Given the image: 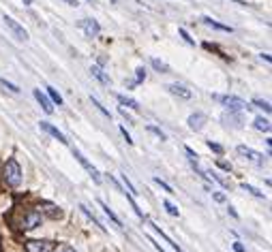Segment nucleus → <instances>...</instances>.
<instances>
[{
	"label": "nucleus",
	"instance_id": "obj_1",
	"mask_svg": "<svg viewBox=\"0 0 272 252\" xmlns=\"http://www.w3.org/2000/svg\"><path fill=\"white\" fill-rule=\"evenodd\" d=\"M2 179L4 184L13 186V188H17V186L21 184V169H19V163L17 161H6L4 167H2Z\"/></svg>",
	"mask_w": 272,
	"mask_h": 252
},
{
	"label": "nucleus",
	"instance_id": "obj_2",
	"mask_svg": "<svg viewBox=\"0 0 272 252\" xmlns=\"http://www.w3.org/2000/svg\"><path fill=\"white\" fill-rule=\"evenodd\" d=\"M214 100H219L221 105H225L230 111H245V109H249V105L242 98H238V96H219V94H214Z\"/></svg>",
	"mask_w": 272,
	"mask_h": 252
},
{
	"label": "nucleus",
	"instance_id": "obj_3",
	"mask_svg": "<svg viewBox=\"0 0 272 252\" xmlns=\"http://www.w3.org/2000/svg\"><path fill=\"white\" fill-rule=\"evenodd\" d=\"M24 248L28 252H54L56 244L49 240H28V242H24Z\"/></svg>",
	"mask_w": 272,
	"mask_h": 252
},
{
	"label": "nucleus",
	"instance_id": "obj_4",
	"mask_svg": "<svg viewBox=\"0 0 272 252\" xmlns=\"http://www.w3.org/2000/svg\"><path fill=\"white\" fill-rule=\"evenodd\" d=\"M77 28H80L88 39H95V37H99V32H101V26H99L95 19H80L77 21Z\"/></svg>",
	"mask_w": 272,
	"mask_h": 252
},
{
	"label": "nucleus",
	"instance_id": "obj_5",
	"mask_svg": "<svg viewBox=\"0 0 272 252\" xmlns=\"http://www.w3.org/2000/svg\"><path fill=\"white\" fill-rule=\"evenodd\" d=\"M41 212H26L24 218H21V231H32V229H37L41 225Z\"/></svg>",
	"mask_w": 272,
	"mask_h": 252
},
{
	"label": "nucleus",
	"instance_id": "obj_6",
	"mask_svg": "<svg viewBox=\"0 0 272 252\" xmlns=\"http://www.w3.org/2000/svg\"><path fill=\"white\" fill-rule=\"evenodd\" d=\"M73 156L77 158V163H80L82 165V167L86 169V171H88V173H90V177L92 179H95V182L99 184V182H101V175H99V171H97V167H95V165H90L88 161H86V158H84V154L80 152V150H73Z\"/></svg>",
	"mask_w": 272,
	"mask_h": 252
},
{
	"label": "nucleus",
	"instance_id": "obj_7",
	"mask_svg": "<svg viewBox=\"0 0 272 252\" xmlns=\"http://www.w3.org/2000/svg\"><path fill=\"white\" fill-rule=\"evenodd\" d=\"M4 24H6V28H9V30H11L13 34H15V39H17V41H28V32L24 30V26H19L13 17L4 15Z\"/></svg>",
	"mask_w": 272,
	"mask_h": 252
},
{
	"label": "nucleus",
	"instance_id": "obj_8",
	"mask_svg": "<svg viewBox=\"0 0 272 252\" xmlns=\"http://www.w3.org/2000/svg\"><path fill=\"white\" fill-rule=\"evenodd\" d=\"M236 152H238L240 156H245L247 161L255 163V165H264V156H262L260 152H255V150H251V148H247V146H238V148H236Z\"/></svg>",
	"mask_w": 272,
	"mask_h": 252
},
{
	"label": "nucleus",
	"instance_id": "obj_9",
	"mask_svg": "<svg viewBox=\"0 0 272 252\" xmlns=\"http://www.w3.org/2000/svg\"><path fill=\"white\" fill-rule=\"evenodd\" d=\"M206 120H208V118H206L204 113H193V116H189L187 124H189L191 131H202L204 124H206Z\"/></svg>",
	"mask_w": 272,
	"mask_h": 252
},
{
	"label": "nucleus",
	"instance_id": "obj_10",
	"mask_svg": "<svg viewBox=\"0 0 272 252\" xmlns=\"http://www.w3.org/2000/svg\"><path fill=\"white\" fill-rule=\"evenodd\" d=\"M221 122H223L225 126H232V128H240L242 126V116H238V113H223L221 116Z\"/></svg>",
	"mask_w": 272,
	"mask_h": 252
},
{
	"label": "nucleus",
	"instance_id": "obj_11",
	"mask_svg": "<svg viewBox=\"0 0 272 252\" xmlns=\"http://www.w3.org/2000/svg\"><path fill=\"white\" fill-rule=\"evenodd\" d=\"M41 131H45L47 135H52L54 139H58L60 143H67V137H64V135H62V133H60L56 126L49 124V122H41Z\"/></svg>",
	"mask_w": 272,
	"mask_h": 252
},
{
	"label": "nucleus",
	"instance_id": "obj_12",
	"mask_svg": "<svg viewBox=\"0 0 272 252\" xmlns=\"http://www.w3.org/2000/svg\"><path fill=\"white\" fill-rule=\"evenodd\" d=\"M34 98L39 100V105L43 107V111H45V113H52V111H54V103H52V100H49L45 94H43L41 90H34Z\"/></svg>",
	"mask_w": 272,
	"mask_h": 252
},
{
	"label": "nucleus",
	"instance_id": "obj_13",
	"mask_svg": "<svg viewBox=\"0 0 272 252\" xmlns=\"http://www.w3.org/2000/svg\"><path fill=\"white\" fill-rule=\"evenodd\" d=\"M41 212L43 214H47L49 218H62V210L60 207H56V205H52V203H41Z\"/></svg>",
	"mask_w": 272,
	"mask_h": 252
},
{
	"label": "nucleus",
	"instance_id": "obj_14",
	"mask_svg": "<svg viewBox=\"0 0 272 252\" xmlns=\"http://www.w3.org/2000/svg\"><path fill=\"white\" fill-rule=\"evenodd\" d=\"M167 90L171 92V94H176V96H180V98H191V92L184 88V85L180 84H169L167 85Z\"/></svg>",
	"mask_w": 272,
	"mask_h": 252
},
{
	"label": "nucleus",
	"instance_id": "obj_15",
	"mask_svg": "<svg viewBox=\"0 0 272 252\" xmlns=\"http://www.w3.org/2000/svg\"><path fill=\"white\" fill-rule=\"evenodd\" d=\"M116 98H118V103H120V105L131 107V109H139V103H137L135 98H129V96H125V94H118Z\"/></svg>",
	"mask_w": 272,
	"mask_h": 252
},
{
	"label": "nucleus",
	"instance_id": "obj_16",
	"mask_svg": "<svg viewBox=\"0 0 272 252\" xmlns=\"http://www.w3.org/2000/svg\"><path fill=\"white\" fill-rule=\"evenodd\" d=\"M206 26H210V28H214V30H223V32H232V28L230 26H223V24H219V21H214V19H210V17H204L202 19Z\"/></svg>",
	"mask_w": 272,
	"mask_h": 252
},
{
	"label": "nucleus",
	"instance_id": "obj_17",
	"mask_svg": "<svg viewBox=\"0 0 272 252\" xmlns=\"http://www.w3.org/2000/svg\"><path fill=\"white\" fill-rule=\"evenodd\" d=\"M253 126H255L260 133H270V122H268L266 118H255Z\"/></svg>",
	"mask_w": 272,
	"mask_h": 252
},
{
	"label": "nucleus",
	"instance_id": "obj_18",
	"mask_svg": "<svg viewBox=\"0 0 272 252\" xmlns=\"http://www.w3.org/2000/svg\"><path fill=\"white\" fill-rule=\"evenodd\" d=\"M92 75H95V77H97L101 84H112V82H110V77H107V75H105V73H103V71L99 69V67H92Z\"/></svg>",
	"mask_w": 272,
	"mask_h": 252
},
{
	"label": "nucleus",
	"instance_id": "obj_19",
	"mask_svg": "<svg viewBox=\"0 0 272 252\" xmlns=\"http://www.w3.org/2000/svg\"><path fill=\"white\" fill-rule=\"evenodd\" d=\"M99 205H101V207H103V212H105L107 216H110V220H114V222H116V225L120 227V220H118V216H116V214H114V212L110 210V205H107L105 201H99Z\"/></svg>",
	"mask_w": 272,
	"mask_h": 252
},
{
	"label": "nucleus",
	"instance_id": "obj_20",
	"mask_svg": "<svg viewBox=\"0 0 272 252\" xmlns=\"http://www.w3.org/2000/svg\"><path fill=\"white\" fill-rule=\"evenodd\" d=\"M80 210H82V212H84L86 216H88V218H90V220H92V222H95V225H97V227H99V229H101V231L105 233V227H103V225H101V222H99V220L95 218V216H92V212L88 210V207H86V205H80Z\"/></svg>",
	"mask_w": 272,
	"mask_h": 252
},
{
	"label": "nucleus",
	"instance_id": "obj_21",
	"mask_svg": "<svg viewBox=\"0 0 272 252\" xmlns=\"http://www.w3.org/2000/svg\"><path fill=\"white\" fill-rule=\"evenodd\" d=\"M47 94H49V98H52V103H56V105H62V96L56 92L52 85H47Z\"/></svg>",
	"mask_w": 272,
	"mask_h": 252
},
{
	"label": "nucleus",
	"instance_id": "obj_22",
	"mask_svg": "<svg viewBox=\"0 0 272 252\" xmlns=\"http://www.w3.org/2000/svg\"><path fill=\"white\" fill-rule=\"evenodd\" d=\"M242 190H247V192H251L253 197H257V199H264V192H260L257 188H253L251 184H242Z\"/></svg>",
	"mask_w": 272,
	"mask_h": 252
},
{
	"label": "nucleus",
	"instance_id": "obj_23",
	"mask_svg": "<svg viewBox=\"0 0 272 252\" xmlns=\"http://www.w3.org/2000/svg\"><path fill=\"white\" fill-rule=\"evenodd\" d=\"M0 85H2V88H6L9 92H13V94H17V92H19L17 85H15V84H11V82H6V79H0Z\"/></svg>",
	"mask_w": 272,
	"mask_h": 252
},
{
	"label": "nucleus",
	"instance_id": "obj_24",
	"mask_svg": "<svg viewBox=\"0 0 272 252\" xmlns=\"http://www.w3.org/2000/svg\"><path fill=\"white\" fill-rule=\"evenodd\" d=\"M152 67L156 71H163V73H167V71H169V67H167L165 62H161V60H156V58H152Z\"/></svg>",
	"mask_w": 272,
	"mask_h": 252
},
{
	"label": "nucleus",
	"instance_id": "obj_25",
	"mask_svg": "<svg viewBox=\"0 0 272 252\" xmlns=\"http://www.w3.org/2000/svg\"><path fill=\"white\" fill-rule=\"evenodd\" d=\"M163 207L167 210V214H171V216H178V207L176 205H171L169 201H163Z\"/></svg>",
	"mask_w": 272,
	"mask_h": 252
},
{
	"label": "nucleus",
	"instance_id": "obj_26",
	"mask_svg": "<svg viewBox=\"0 0 272 252\" xmlns=\"http://www.w3.org/2000/svg\"><path fill=\"white\" fill-rule=\"evenodd\" d=\"M253 103H255L257 107H262V109H264V111H266V113L270 111V103H268V100H262V98H255V100H253Z\"/></svg>",
	"mask_w": 272,
	"mask_h": 252
},
{
	"label": "nucleus",
	"instance_id": "obj_27",
	"mask_svg": "<svg viewBox=\"0 0 272 252\" xmlns=\"http://www.w3.org/2000/svg\"><path fill=\"white\" fill-rule=\"evenodd\" d=\"M135 73H137V75H135V84H139V82H144V79H146V71H144V67H139L137 71H135Z\"/></svg>",
	"mask_w": 272,
	"mask_h": 252
},
{
	"label": "nucleus",
	"instance_id": "obj_28",
	"mask_svg": "<svg viewBox=\"0 0 272 252\" xmlns=\"http://www.w3.org/2000/svg\"><path fill=\"white\" fill-rule=\"evenodd\" d=\"M92 105H95V107H97V109H99V111H101V113H103V116H105V118H110V111H107V109H105V107H103L101 103H99V100H97V98H92Z\"/></svg>",
	"mask_w": 272,
	"mask_h": 252
},
{
	"label": "nucleus",
	"instance_id": "obj_29",
	"mask_svg": "<svg viewBox=\"0 0 272 252\" xmlns=\"http://www.w3.org/2000/svg\"><path fill=\"white\" fill-rule=\"evenodd\" d=\"M178 32H180V37H182L184 41H187V43H189V45H195V41H193V39L189 37V32H187V30H184V28H180V30H178Z\"/></svg>",
	"mask_w": 272,
	"mask_h": 252
},
{
	"label": "nucleus",
	"instance_id": "obj_30",
	"mask_svg": "<svg viewBox=\"0 0 272 252\" xmlns=\"http://www.w3.org/2000/svg\"><path fill=\"white\" fill-rule=\"evenodd\" d=\"M123 182H125V186H127V190H129V194H131V197H133V194H135V188H133V184H131V182H129V177H127V175H123Z\"/></svg>",
	"mask_w": 272,
	"mask_h": 252
},
{
	"label": "nucleus",
	"instance_id": "obj_31",
	"mask_svg": "<svg viewBox=\"0 0 272 252\" xmlns=\"http://www.w3.org/2000/svg\"><path fill=\"white\" fill-rule=\"evenodd\" d=\"M154 182H156V184H159V186H161V188H163V190H165V192H171V186H169V184H165V182H163V179H161V177H154Z\"/></svg>",
	"mask_w": 272,
	"mask_h": 252
},
{
	"label": "nucleus",
	"instance_id": "obj_32",
	"mask_svg": "<svg viewBox=\"0 0 272 252\" xmlns=\"http://www.w3.org/2000/svg\"><path fill=\"white\" fill-rule=\"evenodd\" d=\"M148 131H150V133H154V135H156V137H159V139H161V141H165V135H163V133L159 131V128H154V126H148Z\"/></svg>",
	"mask_w": 272,
	"mask_h": 252
},
{
	"label": "nucleus",
	"instance_id": "obj_33",
	"mask_svg": "<svg viewBox=\"0 0 272 252\" xmlns=\"http://www.w3.org/2000/svg\"><path fill=\"white\" fill-rule=\"evenodd\" d=\"M208 148L212 150V152H217V154H221V152H223V148H221L219 143H212V141H208Z\"/></svg>",
	"mask_w": 272,
	"mask_h": 252
},
{
	"label": "nucleus",
	"instance_id": "obj_34",
	"mask_svg": "<svg viewBox=\"0 0 272 252\" xmlns=\"http://www.w3.org/2000/svg\"><path fill=\"white\" fill-rule=\"evenodd\" d=\"M212 197H214V201H217V203H225V197L221 192H212Z\"/></svg>",
	"mask_w": 272,
	"mask_h": 252
},
{
	"label": "nucleus",
	"instance_id": "obj_35",
	"mask_svg": "<svg viewBox=\"0 0 272 252\" xmlns=\"http://www.w3.org/2000/svg\"><path fill=\"white\" fill-rule=\"evenodd\" d=\"M219 167H221V169H225V171H232V165H230V163H223V161H219Z\"/></svg>",
	"mask_w": 272,
	"mask_h": 252
},
{
	"label": "nucleus",
	"instance_id": "obj_36",
	"mask_svg": "<svg viewBox=\"0 0 272 252\" xmlns=\"http://www.w3.org/2000/svg\"><path fill=\"white\" fill-rule=\"evenodd\" d=\"M54 252H75V250L71 248V246H60L58 250H54Z\"/></svg>",
	"mask_w": 272,
	"mask_h": 252
},
{
	"label": "nucleus",
	"instance_id": "obj_37",
	"mask_svg": "<svg viewBox=\"0 0 272 252\" xmlns=\"http://www.w3.org/2000/svg\"><path fill=\"white\" fill-rule=\"evenodd\" d=\"M120 131H123V135H125V139H127V143H133V139H131V135L127 133V128H120Z\"/></svg>",
	"mask_w": 272,
	"mask_h": 252
},
{
	"label": "nucleus",
	"instance_id": "obj_38",
	"mask_svg": "<svg viewBox=\"0 0 272 252\" xmlns=\"http://www.w3.org/2000/svg\"><path fill=\"white\" fill-rule=\"evenodd\" d=\"M234 250H236V252H245V248H242L240 244H234Z\"/></svg>",
	"mask_w": 272,
	"mask_h": 252
},
{
	"label": "nucleus",
	"instance_id": "obj_39",
	"mask_svg": "<svg viewBox=\"0 0 272 252\" xmlns=\"http://www.w3.org/2000/svg\"><path fill=\"white\" fill-rule=\"evenodd\" d=\"M67 4H71V6H77V0H64Z\"/></svg>",
	"mask_w": 272,
	"mask_h": 252
},
{
	"label": "nucleus",
	"instance_id": "obj_40",
	"mask_svg": "<svg viewBox=\"0 0 272 252\" xmlns=\"http://www.w3.org/2000/svg\"><path fill=\"white\" fill-rule=\"evenodd\" d=\"M24 2H26V4H32V0H24Z\"/></svg>",
	"mask_w": 272,
	"mask_h": 252
}]
</instances>
